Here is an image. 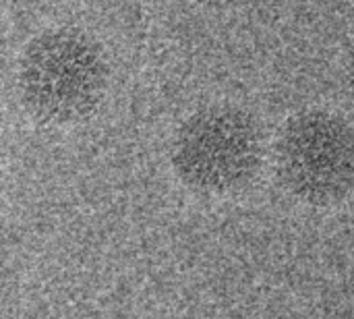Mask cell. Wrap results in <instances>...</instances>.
I'll use <instances>...</instances> for the list:
<instances>
[{
  "label": "cell",
  "instance_id": "obj_3",
  "mask_svg": "<svg viewBox=\"0 0 354 319\" xmlns=\"http://www.w3.org/2000/svg\"><path fill=\"white\" fill-rule=\"evenodd\" d=\"M280 185L307 206H332L354 191V125L332 110H303L276 143Z\"/></svg>",
  "mask_w": 354,
  "mask_h": 319
},
{
  "label": "cell",
  "instance_id": "obj_4",
  "mask_svg": "<svg viewBox=\"0 0 354 319\" xmlns=\"http://www.w3.org/2000/svg\"><path fill=\"white\" fill-rule=\"evenodd\" d=\"M348 79H351V83H353L354 87V39L353 44H351V50H348Z\"/></svg>",
  "mask_w": 354,
  "mask_h": 319
},
{
  "label": "cell",
  "instance_id": "obj_1",
  "mask_svg": "<svg viewBox=\"0 0 354 319\" xmlns=\"http://www.w3.org/2000/svg\"><path fill=\"white\" fill-rule=\"evenodd\" d=\"M106 87L97 44L77 29H54L29 44L19 64V93L39 122L71 125L93 112Z\"/></svg>",
  "mask_w": 354,
  "mask_h": 319
},
{
  "label": "cell",
  "instance_id": "obj_2",
  "mask_svg": "<svg viewBox=\"0 0 354 319\" xmlns=\"http://www.w3.org/2000/svg\"><path fill=\"white\" fill-rule=\"evenodd\" d=\"M263 139L255 118L230 104H214L191 114L172 143L178 179L201 195H230L259 172Z\"/></svg>",
  "mask_w": 354,
  "mask_h": 319
}]
</instances>
